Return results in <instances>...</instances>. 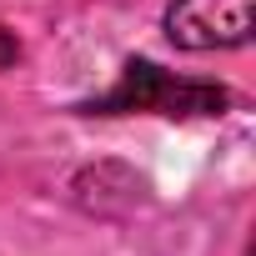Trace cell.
<instances>
[{"label": "cell", "mask_w": 256, "mask_h": 256, "mask_svg": "<svg viewBox=\"0 0 256 256\" xmlns=\"http://www.w3.org/2000/svg\"><path fill=\"white\" fill-rule=\"evenodd\" d=\"M16 56H20V46H16V36H10V30H0V66H10Z\"/></svg>", "instance_id": "3957f363"}, {"label": "cell", "mask_w": 256, "mask_h": 256, "mask_svg": "<svg viewBox=\"0 0 256 256\" xmlns=\"http://www.w3.org/2000/svg\"><path fill=\"white\" fill-rule=\"evenodd\" d=\"M166 36L181 50H231L251 40V0H171Z\"/></svg>", "instance_id": "7a4b0ae2"}, {"label": "cell", "mask_w": 256, "mask_h": 256, "mask_svg": "<svg viewBox=\"0 0 256 256\" xmlns=\"http://www.w3.org/2000/svg\"><path fill=\"white\" fill-rule=\"evenodd\" d=\"M226 90L206 86V80H176L171 70L151 66V60H131L126 76L90 106V110H161V116H221L226 110Z\"/></svg>", "instance_id": "6da1fadb"}]
</instances>
